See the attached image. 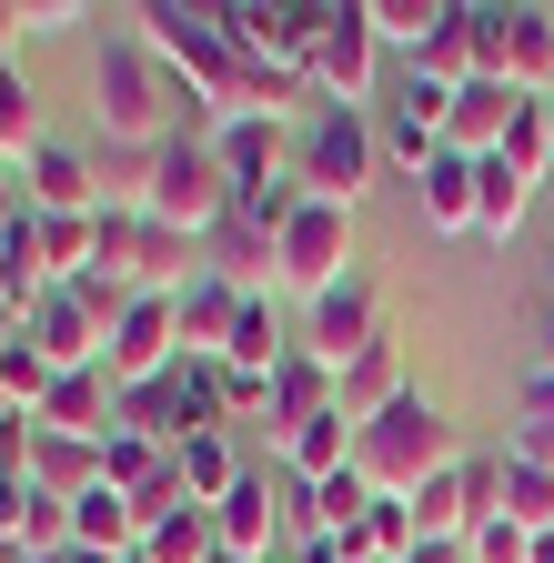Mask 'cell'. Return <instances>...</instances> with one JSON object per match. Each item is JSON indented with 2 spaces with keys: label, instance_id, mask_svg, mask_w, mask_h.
<instances>
[{
  "label": "cell",
  "instance_id": "1",
  "mask_svg": "<svg viewBox=\"0 0 554 563\" xmlns=\"http://www.w3.org/2000/svg\"><path fill=\"white\" fill-rule=\"evenodd\" d=\"M464 463V433H454V412L413 383L393 412H373V422H354V473L373 483V493H424L434 473H454Z\"/></svg>",
  "mask_w": 554,
  "mask_h": 563
},
{
  "label": "cell",
  "instance_id": "2",
  "mask_svg": "<svg viewBox=\"0 0 554 563\" xmlns=\"http://www.w3.org/2000/svg\"><path fill=\"white\" fill-rule=\"evenodd\" d=\"M91 131L101 141H142V152L172 141V70L131 21L101 31V51H91Z\"/></svg>",
  "mask_w": 554,
  "mask_h": 563
},
{
  "label": "cell",
  "instance_id": "3",
  "mask_svg": "<svg viewBox=\"0 0 554 563\" xmlns=\"http://www.w3.org/2000/svg\"><path fill=\"white\" fill-rule=\"evenodd\" d=\"M131 31H142L182 81H202L222 111H242V91H252V70H242V51H232V31H222V0H142V11H121Z\"/></svg>",
  "mask_w": 554,
  "mask_h": 563
},
{
  "label": "cell",
  "instance_id": "4",
  "mask_svg": "<svg viewBox=\"0 0 554 563\" xmlns=\"http://www.w3.org/2000/svg\"><path fill=\"white\" fill-rule=\"evenodd\" d=\"M293 172H303L313 201H363V191L383 181V131H373V111L313 101V111L293 121Z\"/></svg>",
  "mask_w": 554,
  "mask_h": 563
},
{
  "label": "cell",
  "instance_id": "5",
  "mask_svg": "<svg viewBox=\"0 0 554 563\" xmlns=\"http://www.w3.org/2000/svg\"><path fill=\"white\" fill-rule=\"evenodd\" d=\"M142 211H152L162 232H192V242H202V232L232 211V172H222V152H213V141H162V152H152V191H142Z\"/></svg>",
  "mask_w": 554,
  "mask_h": 563
},
{
  "label": "cell",
  "instance_id": "6",
  "mask_svg": "<svg viewBox=\"0 0 554 563\" xmlns=\"http://www.w3.org/2000/svg\"><path fill=\"white\" fill-rule=\"evenodd\" d=\"M474 31H484V70L514 91H554V11L544 0H474Z\"/></svg>",
  "mask_w": 554,
  "mask_h": 563
},
{
  "label": "cell",
  "instance_id": "7",
  "mask_svg": "<svg viewBox=\"0 0 554 563\" xmlns=\"http://www.w3.org/2000/svg\"><path fill=\"white\" fill-rule=\"evenodd\" d=\"M373 81H383V41H373V21H363V0H323L313 91H323V101H354V111H383Z\"/></svg>",
  "mask_w": 554,
  "mask_h": 563
},
{
  "label": "cell",
  "instance_id": "8",
  "mask_svg": "<svg viewBox=\"0 0 554 563\" xmlns=\"http://www.w3.org/2000/svg\"><path fill=\"white\" fill-rule=\"evenodd\" d=\"M363 342H383V282L354 262V272H343V282H323V292L303 302V352H313V363H354V352Z\"/></svg>",
  "mask_w": 554,
  "mask_h": 563
},
{
  "label": "cell",
  "instance_id": "9",
  "mask_svg": "<svg viewBox=\"0 0 554 563\" xmlns=\"http://www.w3.org/2000/svg\"><path fill=\"white\" fill-rule=\"evenodd\" d=\"M272 262H283L272 282H293L303 302L323 292V282H343V272H354V201H303L293 232L272 242Z\"/></svg>",
  "mask_w": 554,
  "mask_h": 563
},
{
  "label": "cell",
  "instance_id": "10",
  "mask_svg": "<svg viewBox=\"0 0 554 563\" xmlns=\"http://www.w3.org/2000/svg\"><path fill=\"white\" fill-rule=\"evenodd\" d=\"M182 363V312H172V292H142L121 322H111V342H101V373L131 393V383H152V373H172Z\"/></svg>",
  "mask_w": 554,
  "mask_h": 563
},
{
  "label": "cell",
  "instance_id": "11",
  "mask_svg": "<svg viewBox=\"0 0 554 563\" xmlns=\"http://www.w3.org/2000/svg\"><path fill=\"white\" fill-rule=\"evenodd\" d=\"M41 352H51V373H82V363H101V342H111V312L82 292V282H51V292L31 302V322H21Z\"/></svg>",
  "mask_w": 554,
  "mask_h": 563
},
{
  "label": "cell",
  "instance_id": "12",
  "mask_svg": "<svg viewBox=\"0 0 554 563\" xmlns=\"http://www.w3.org/2000/svg\"><path fill=\"white\" fill-rule=\"evenodd\" d=\"M213 533H222V553H242V563H272V543H283V473H242L222 504H213Z\"/></svg>",
  "mask_w": 554,
  "mask_h": 563
},
{
  "label": "cell",
  "instance_id": "13",
  "mask_svg": "<svg viewBox=\"0 0 554 563\" xmlns=\"http://www.w3.org/2000/svg\"><path fill=\"white\" fill-rule=\"evenodd\" d=\"M524 101H544V91H514V81H495V70H474V81H454V121H444V141L454 152H504V131L524 121Z\"/></svg>",
  "mask_w": 554,
  "mask_h": 563
},
{
  "label": "cell",
  "instance_id": "14",
  "mask_svg": "<svg viewBox=\"0 0 554 563\" xmlns=\"http://www.w3.org/2000/svg\"><path fill=\"white\" fill-rule=\"evenodd\" d=\"M413 393V373H403V342L383 332V342H363L354 363L333 373V402H343V422H373V412H393Z\"/></svg>",
  "mask_w": 554,
  "mask_h": 563
},
{
  "label": "cell",
  "instance_id": "15",
  "mask_svg": "<svg viewBox=\"0 0 554 563\" xmlns=\"http://www.w3.org/2000/svg\"><path fill=\"white\" fill-rule=\"evenodd\" d=\"M213 152H222L232 191H252V181H272V172H293V121H272V111H232Z\"/></svg>",
  "mask_w": 554,
  "mask_h": 563
},
{
  "label": "cell",
  "instance_id": "16",
  "mask_svg": "<svg viewBox=\"0 0 554 563\" xmlns=\"http://www.w3.org/2000/svg\"><path fill=\"white\" fill-rule=\"evenodd\" d=\"M313 412H333V363H313V352L293 342L283 363L262 373V422H272V433H303Z\"/></svg>",
  "mask_w": 554,
  "mask_h": 563
},
{
  "label": "cell",
  "instance_id": "17",
  "mask_svg": "<svg viewBox=\"0 0 554 563\" xmlns=\"http://www.w3.org/2000/svg\"><path fill=\"white\" fill-rule=\"evenodd\" d=\"M21 181H31V211H101V172L82 141H41L21 162Z\"/></svg>",
  "mask_w": 554,
  "mask_h": 563
},
{
  "label": "cell",
  "instance_id": "18",
  "mask_svg": "<svg viewBox=\"0 0 554 563\" xmlns=\"http://www.w3.org/2000/svg\"><path fill=\"white\" fill-rule=\"evenodd\" d=\"M0 543H21V553H72V504L41 493L31 473H11V483H0Z\"/></svg>",
  "mask_w": 554,
  "mask_h": 563
},
{
  "label": "cell",
  "instance_id": "19",
  "mask_svg": "<svg viewBox=\"0 0 554 563\" xmlns=\"http://www.w3.org/2000/svg\"><path fill=\"white\" fill-rule=\"evenodd\" d=\"M413 211H424V232L434 242H454V232H474V152H444L424 162V181H413Z\"/></svg>",
  "mask_w": 554,
  "mask_h": 563
},
{
  "label": "cell",
  "instance_id": "20",
  "mask_svg": "<svg viewBox=\"0 0 554 563\" xmlns=\"http://www.w3.org/2000/svg\"><path fill=\"white\" fill-rule=\"evenodd\" d=\"M242 302H252V292H232L222 272L182 282V292H172V312H182V352H232V322H242Z\"/></svg>",
  "mask_w": 554,
  "mask_h": 563
},
{
  "label": "cell",
  "instance_id": "21",
  "mask_svg": "<svg viewBox=\"0 0 554 563\" xmlns=\"http://www.w3.org/2000/svg\"><path fill=\"white\" fill-rule=\"evenodd\" d=\"M202 272H222L232 292H262V282L283 272V262H272V232H252L242 211H222V222L202 232Z\"/></svg>",
  "mask_w": 554,
  "mask_h": 563
},
{
  "label": "cell",
  "instance_id": "22",
  "mask_svg": "<svg viewBox=\"0 0 554 563\" xmlns=\"http://www.w3.org/2000/svg\"><path fill=\"white\" fill-rule=\"evenodd\" d=\"M524 211H534V181H524L504 152H484V162H474V232H484V242H514Z\"/></svg>",
  "mask_w": 554,
  "mask_h": 563
},
{
  "label": "cell",
  "instance_id": "23",
  "mask_svg": "<svg viewBox=\"0 0 554 563\" xmlns=\"http://www.w3.org/2000/svg\"><path fill=\"white\" fill-rule=\"evenodd\" d=\"M31 483L61 493V504L101 493V443H72V433H41V422H31Z\"/></svg>",
  "mask_w": 554,
  "mask_h": 563
},
{
  "label": "cell",
  "instance_id": "24",
  "mask_svg": "<svg viewBox=\"0 0 554 563\" xmlns=\"http://www.w3.org/2000/svg\"><path fill=\"white\" fill-rule=\"evenodd\" d=\"M222 533H213V504H172L142 523V563H213Z\"/></svg>",
  "mask_w": 554,
  "mask_h": 563
},
{
  "label": "cell",
  "instance_id": "25",
  "mask_svg": "<svg viewBox=\"0 0 554 563\" xmlns=\"http://www.w3.org/2000/svg\"><path fill=\"white\" fill-rule=\"evenodd\" d=\"M343 463H354V422H343V402L313 412L303 433H283V473H293V483H323V473H343Z\"/></svg>",
  "mask_w": 554,
  "mask_h": 563
},
{
  "label": "cell",
  "instance_id": "26",
  "mask_svg": "<svg viewBox=\"0 0 554 563\" xmlns=\"http://www.w3.org/2000/svg\"><path fill=\"white\" fill-rule=\"evenodd\" d=\"M172 463H182V493H192V504H222V493H232V483L252 473L232 433H192V443H182Z\"/></svg>",
  "mask_w": 554,
  "mask_h": 563
},
{
  "label": "cell",
  "instance_id": "27",
  "mask_svg": "<svg viewBox=\"0 0 554 563\" xmlns=\"http://www.w3.org/2000/svg\"><path fill=\"white\" fill-rule=\"evenodd\" d=\"M41 152V81L11 60L0 70V162H31Z\"/></svg>",
  "mask_w": 554,
  "mask_h": 563
},
{
  "label": "cell",
  "instance_id": "28",
  "mask_svg": "<svg viewBox=\"0 0 554 563\" xmlns=\"http://www.w3.org/2000/svg\"><path fill=\"white\" fill-rule=\"evenodd\" d=\"M363 21H373L383 60H413V51L434 41V21H444V0H363Z\"/></svg>",
  "mask_w": 554,
  "mask_h": 563
},
{
  "label": "cell",
  "instance_id": "29",
  "mask_svg": "<svg viewBox=\"0 0 554 563\" xmlns=\"http://www.w3.org/2000/svg\"><path fill=\"white\" fill-rule=\"evenodd\" d=\"M495 514L524 523V533H554V473L524 463V453H504V504H495Z\"/></svg>",
  "mask_w": 554,
  "mask_h": 563
},
{
  "label": "cell",
  "instance_id": "30",
  "mask_svg": "<svg viewBox=\"0 0 554 563\" xmlns=\"http://www.w3.org/2000/svg\"><path fill=\"white\" fill-rule=\"evenodd\" d=\"M142 211H91V272H111L121 292H131V272H142Z\"/></svg>",
  "mask_w": 554,
  "mask_h": 563
},
{
  "label": "cell",
  "instance_id": "31",
  "mask_svg": "<svg viewBox=\"0 0 554 563\" xmlns=\"http://www.w3.org/2000/svg\"><path fill=\"white\" fill-rule=\"evenodd\" d=\"M283 352H293V332L272 322V302L252 292V302H242V322H232V352H222V363H232V373H272Z\"/></svg>",
  "mask_w": 554,
  "mask_h": 563
},
{
  "label": "cell",
  "instance_id": "32",
  "mask_svg": "<svg viewBox=\"0 0 554 563\" xmlns=\"http://www.w3.org/2000/svg\"><path fill=\"white\" fill-rule=\"evenodd\" d=\"M162 473H172V453H162V443L121 433V422L101 433V483H111V493H142V483H162Z\"/></svg>",
  "mask_w": 554,
  "mask_h": 563
},
{
  "label": "cell",
  "instance_id": "33",
  "mask_svg": "<svg viewBox=\"0 0 554 563\" xmlns=\"http://www.w3.org/2000/svg\"><path fill=\"white\" fill-rule=\"evenodd\" d=\"M413 543H424V523H413V504H403V493H373V514H363L354 553H373V563H403Z\"/></svg>",
  "mask_w": 554,
  "mask_h": 563
},
{
  "label": "cell",
  "instance_id": "34",
  "mask_svg": "<svg viewBox=\"0 0 554 563\" xmlns=\"http://www.w3.org/2000/svg\"><path fill=\"white\" fill-rule=\"evenodd\" d=\"M41 272L82 282L91 272V211H41Z\"/></svg>",
  "mask_w": 554,
  "mask_h": 563
},
{
  "label": "cell",
  "instance_id": "35",
  "mask_svg": "<svg viewBox=\"0 0 554 563\" xmlns=\"http://www.w3.org/2000/svg\"><path fill=\"white\" fill-rule=\"evenodd\" d=\"M504 162H514L524 181H544V172H554V131H544V101H524V121L504 131Z\"/></svg>",
  "mask_w": 554,
  "mask_h": 563
},
{
  "label": "cell",
  "instance_id": "36",
  "mask_svg": "<svg viewBox=\"0 0 554 563\" xmlns=\"http://www.w3.org/2000/svg\"><path fill=\"white\" fill-rule=\"evenodd\" d=\"M11 11H21V41H72L82 21H101L91 0H11Z\"/></svg>",
  "mask_w": 554,
  "mask_h": 563
},
{
  "label": "cell",
  "instance_id": "37",
  "mask_svg": "<svg viewBox=\"0 0 554 563\" xmlns=\"http://www.w3.org/2000/svg\"><path fill=\"white\" fill-rule=\"evenodd\" d=\"M464 553H474V563H524V553H534V533H524V523H504V514H484V523L464 533Z\"/></svg>",
  "mask_w": 554,
  "mask_h": 563
},
{
  "label": "cell",
  "instance_id": "38",
  "mask_svg": "<svg viewBox=\"0 0 554 563\" xmlns=\"http://www.w3.org/2000/svg\"><path fill=\"white\" fill-rule=\"evenodd\" d=\"M31 473V412H0V483Z\"/></svg>",
  "mask_w": 554,
  "mask_h": 563
},
{
  "label": "cell",
  "instance_id": "39",
  "mask_svg": "<svg viewBox=\"0 0 554 563\" xmlns=\"http://www.w3.org/2000/svg\"><path fill=\"white\" fill-rule=\"evenodd\" d=\"M514 422H544V433H554V373H524L514 383Z\"/></svg>",
  "mask_w": 554,
  "mask_h": 563
},
{
  "label": "cell",
  "instance_id": "40",
  "mask_svg": "<svg viewBox=\"0 0 554 563\" xmlns=\"http://www.w3.org/2000/svg\"><path fill=\"white\" fill-rule=\"evenodd\" d=\"M222 402H232V422L262 412V373H232V363H222Z\"/></svg>",
  "mask_w": 554,
  "mask_h": 563
},
{
  "label": "cell",
  "instance_id": "41",
  "mask_svg": "<svg viewBox=\"0 0 554 563\" xmlns=\"http://www.w3.org/2000/svg\"><path fill=\"white\" fill-rule=\"evenodd\" d=\"M403 563H474V553H464V543H413Z\"/></svg>",
  "mask_w": 554,
  "mask_h": 563
},
{
  "label": "cell",
  "instance_id": "42",
  "mask_svg": "<svg viewBox=\"0 0 554 563\" xmlns=\"http://www.w3.org/2000/svg\"><path fill=\"white\" fill-rule=\"evenodd\" d=\"M534 373H554V312H544V342H534Z\"/></svg>",
  "mask_w": 554,
  "mask_h": 563
},
{
  "label": "cell",
  "instance_id": "43",
  "mask_svg": "<svg viewBox=\"0 0 554 563\" xmlns=\"http://www.w3.org/2000/svg\"><path fill=\"white\" fill-rule=\"evenodd\" d=\"M524 563H554V533H534V553H524Z\"/></svg>",
  "mask_w": 554,
  "mask_h": 563
},
{
  "label": "cell",
  "instance_id": "44",
  "mask_svg": "<svg viewBox=\"0 0 554 563\" xmlns=\"http://www.w3.org/2000/svg\"><path fill=\"white\" fill-rule=\"evenodd\" d=\"M544 312H554V272H544Z\"/></svg>",
  "mask_w": 554,
  "mask_h": 563
},
{
  "label": "cell",
  "instance_id": "45",
  "mask_svg": "<svg viewBox=\"0 0 554 563\" xmlns=\"http://www.w3.org/2000/svg\"><path fill=\"white\" fill-rule=\"evenodd\" d=\"M31 563H72V553H31Z\"/></svg>",
  "mask_w": 554,
  "mask_h": 563
},
{
  "label": "cell",
  "instance_id": "46",
  "mask_svg": "<svg viewBox=\"0 0 554 563\" xmlns=\"http://www.w3.org/2000/svg\"><path fill=\"white\" fill-rule=\"evenodd\" d=\"M544 131H554V91H544Z\"/></svg>",
  "mask_w": 554,
  "mask_h": 563
},
{
  "label": "cell",
  "instance_id": "47",
  "mask_svg": "<svg viewBox=\"0 0 554 563\" xmlns=\"http://www.w3.org/2000/svg\"><path fill=\"white\" fill-rule=\"evenodd\" d=\"M0 412H21V402H11V393H0Z\"/></svg>",
  "mask_w": 554,
  "mask_h": 563
}]
</instances>
